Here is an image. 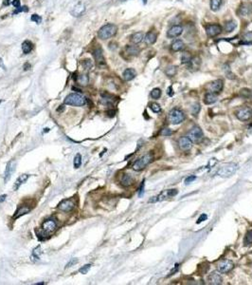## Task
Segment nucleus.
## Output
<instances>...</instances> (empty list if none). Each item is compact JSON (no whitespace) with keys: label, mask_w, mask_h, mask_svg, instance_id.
I'll list each match as a JSON object with an SVG mask.
<instances>
[{"label":"nucleus","mask_w":252,"mask_h":285,"mask_svg":"<svg viewBox=\"0 0 252 285\" xmlns=\"http://www.w3.org/2000/svg\"><path fill=\"white\" fill-rule=\"evenodd\" d=\"M117 31H118V28L116 25H114V24H106V25L102 26L99 29V31H98V37L102 40H106L115 36Z\"/></svg>","instance_id":"f257e3e1"},{"label":"nucleus","mask_w":252,"mask_h":285,"mask_svg":"<svg viewBox=\"0 0 252 285\" xmlns=\"http://www.w3.org/2000/svg\"><path fill=\"white\" fill-rule=\"evenodd\" d=\"M64 104L69 106H82L86 104V98L78 93H70L64 99Z\"/></svg>","instance_id":"f03ea898"},{"label":"nucleus","mask_w":252,"mask_h":285,"mask_svg":"<svg viewBox=\"0 0 252 285\" xmlns=\"http://www.w3.org/2000/svg\"><path fill=\"white\" fill-rule=\"evenodd\" d=\"M153 160H154L153 153L149 152V153L145 154V155H143L141 158H139L134 163V165H133V169H134L135 171L143 170L148 165H150L151 163L153 162Z\"/></svg>","instance_id":"7ed1b4c3"},{"label":"nucleus","mask_w":252,"mask_h":285,"mask_svg":"<svg viewBox=\"0 0 252 285\" xmlns=\"http://www.w3.org/2000/svg\"><path fill=\"white\" fill-rule=\"evenodd\" d=\"M238 169V165L235 163H229V164L224 165L217 171V174L222 178H229L235 173Z\"/></svg>","instance_id":"20e7f679"},{"label":"nucleus","mask_w":252,"mask_h":285,"mask_svg":"<svg viewBox=\"0 0 252 285\" xmlns=\"http://www.w3.org/2000/svg\"><path fill=\"white\" fill-rule=\"evenodd\" d=\"M169 122L173 124H181L185 119V115H184L183 111L180 110L179 108H173L169 113Z\"/></svg>","instance_id":"39448f33"},{"label":"nucleus","mask_w":252,"mask_h":285,"mask_svg":"<svg viewBox=\"0 0 252 285\" xmlns=\"http://www.w3.org/2000/svg\"><path fill=\"white\" fill-rule=\"evenodd\" d=\"M57 228V222L55 221V219H49L47 221H44L42 225V235L49 236L54 232Z\"/></svg>","instance_id":"423d86ee"},{"label":"nucleus","mask_w":252,"mask_h":285,"mask_svg":"<svg viewBox=\"0 0 252 285\" xmlns=\"http://www.w3.org/2000/svg\"><path fill=\"white\" fill-rule=\"evenodd\" d=\"M187 137H188L192 142H196L197 144V142H200L203 140L204 134H203L202 129H201L199 126H193L191 129V131L188 133V136H187Z\"/></svg>","instance_id":"0eeeda50"},{"label":"nucleus","mask_w":252,"mask_h":285,"mask_svg":"<svg viewBox=\"0 0 252 285\" xmlns=\"http://www.w3.org/2000/svg\"><path fill=\"white\" fill-rule=\"evenodd\" d=\"M236 117L240 121H247L252 118V108L248 106H243L236 111Z\"/></svg>","instance_id":"6e6552de"},{"label":"nucleus","mask_w":252,"mask_h":285,"mask_svg":"<svg viewBox=\"0 0 252 285\" xmlns=\"http://www.w3.org/2000/svg\"><path fill=\"white\" fill-rule=\"evenodd\" d=\"M93 56H94L95 61H96L97 65L100 68H103V67L106 66L105 58H104V56H103L102 50V48L100 47H98L93 50Z\"/></svg>","instance_id":"1a4fd4ad"},{"label":"nucleus","mask_w":252,"mask_h":285,"mask_svg":"<svg viewBox=\"0 0 252 285\" xmlns=\"http://www.w3.org/2000/svg\"><path fill=\"white\" fill-rule=\"evenodd\" d=\"M206 32L209 37H215L222 32V27L219 24H207Z\"/></svg>","instance_id":"9d476101"},{"label":"nucleus","mask_w":252,"mask_h":285,"mask_svg":"<svg viewBox=\"0 0 252 285\" xmlns=\"http://www.w3.org/2000/svg\"><path fill=\"white\" fill-rule=\"evenodd\" d=\"M223 87H224L223 80L217 79V80H215V81L209 83V85L207 86V90H209V92L218 93V92H220L222 90H223Z\"/></svg>","instance_id":"9b49d317"},{"label":"nucleus","mask_w":252,"mask_h":285,"mask_svg":"<svg viewBox=\"0 0 252 285\" xmlns=\"http://www.w3.org/2000/svg\"><path fill=\"white\" fill-rule=\"evenodd\" d=\"M233 268H234V263L231 260H229L221 261V262L218 264V271L220 273H222V274L229 273Z\"/></svg>","instance_id":"f8f14e48"},{"label":"nucleus","mask_w":252,"mask_h":285,"mask_svg":"<svg viewBox=\"0 0 252 285\" xmlns=\"http://www.w3.org/2000/svg\"><path fill=\"white\" fill-rule=\"evenodd\" d=\"M74 207H75V203H74V201L72 200H70V199L62 201L61 203L58 204V209H60L61 211H64V212L72 211Z\"/></svg>","instance_id":"ddd939ff"},{"label":"nucleus","mask_w":252,"mask_h":285,"mask_svg":"<svg viewBox=\"0 0 252 285\" xmlns=\"http://www.w3.org/2000/svg\"><path fill=\"white\" fill-rule=\"evenodd\" d=\"M85 10H86L85 5L82 2H79V3H77V4L74 6L72 9H71L70 13H71V15L74 16V17H80L84 13Z\"/></svg>","instance_id":"4468645a"},{"label":"nucleus","mask_w":252,"mask_h":285,"mask_svg":"<svg viewBox=\"0 0 252 285\" xmlns=\"http://www.w3.org/2000/svg\"><path fill=\"white\" fill-rule=\"evenodd\" d=\"M14 170H15V162H14L13 160H11V161L7 164V165H6V170L4 173V182L5 183L10 181Z\"/></svg>","instance_id":"2eb2a0df"},{"label":"nucleus","mask_w":252,"mask_h":285,"mask_svg":"<svg viewBox=\"0 0 252 285\" xmlns=\"http://www.w3.org/2000/svg\"><path fill=\"white\" fill-rule=\"evenodd\" d=\"M178 147L183 151H188L192 147V142L188 137H180L178 140Z\"/></svg>","instance_id":"dca6fc26"},{"label":"nucleus","mask_w":252,"mask_h":285,"mask_svg":"<svg viewBox=\"0 0 252 285\" xmlns=\"http://www.w3.org/2000/svg\"><path fill=\"white\" fill-rule=\"evenodd\" d=\"M183 32V28L180 25H174L167 31V36L169 38H174L179 36Z\"/></svg>","instance_id":"f3484780"},{"label":"nucleus","mask_w":252,"mask_h":285,"mask_svg":"<svg viewBox=\"0 0 252 285\" xmlns=\"http://www.w3.org/2000/svg\"><path fill=\"white\" fill-rule=\"evenodd\" d=\"M252 11V7L248 3H242L238 9V13L241 16H247L249 15Z\"/></svg>","instance_id":"a211bd4d"},{"label":"nucleus","mask_w":252,"mask_h":285,"mask_svg":"<svg viewBox=\"0 0 252 285\" xmlns=\"http://www.w3.org/2000/svg\"><path fill=\"white\" fill-rule=\"evenodd\" d=\"M207 280H209V284H213V285L222 284V282H223V280H222V277L220 276V274H218V273H215V272L211 273V274L209 276V278H207Z\"/></svg>","instance_id":"6ab92c4d"},{"label":"nucleus","mask_w":252,"mask_h":285,"mask_svg":"<svg viewBox=\"0 0 252 285\" xmlns=\"http://www.w3.org/2000/svg\"><path fill=\"white\" fill-rule=\"evenodd\" d=\"M29 178V174L20 175V176L17 178V180L15 181V183H14V185H13V190H14V191L18 190V188L23 185V183H25L27 182V180H28Z\"/></svg>","instance_id":"aec40b11"},{"label":"nucleus","mask_w":252,"mask_h":285,"mask_svg":"<svg viewBox=\"0 0 252 285\" xmlns=\"http://www.w3.org/2000/svg\"><path fill=\"white\" fill-rule=\"evenodd\" d=\"M120 183L124 187H128L134 183V179L130 174H123L120 179Z\"/></svg>","instance_id":"412c9836"},{"label":"nucleus","mask_w":252,"mask_h":285,"mask_svg":"<svg viewBox=\"0 0 252 285\" xmlns=\"http://www.w3.org/2000/svg\"><path fill=\"white\" fill-rule=\"evenodd\" d=\"M156 38H158V35H156V32L149 31V32H147L146 35H145L144 40H145V42H146V44H148V45H153V44L156 43Z\"/></svg>","instance_id":"4be33fe9"},{"label":"nucleus","mask_w":252,"mask_h":285,"mask_svg":"<svg viewBox=\"0 0 252 285\" xmlns=\"http://www.w3.org/2000/svg\"><path fill=\"white\" fill-rule=\"evenodd\" d=\"M29 211H31V208H29V206L24 205V206L19 207V208L17 209V211L15 212V214H14V215H13V219H18V218H20V217H21V216H24V215H26V214H28Z\"/></svg>","instance_id":"5701e85b"},{"label":"nucleus","mask_w":252,"mask_h":285,"mask_svg":"<svg viewBox=\"0 0 252 285\" xmlns=\"http://www.w3.org/2000/svg\"><path fill=\"white\" fill-rule=\"evenodd\" d=\"M137 76V72L134 69H126L123 71V79L125 81H131Z\"/></svg>","instance_id":"b1692460"},{"label":"nucleus","mask_w":252,"mask_h":285,"mask_svg":"<svg viewBox=\"0 0 252 285\" xmlns=\"http://www.w3.org/2000/svg\"><path fill=\"white\" fill-rule=\"evenodd\" d=\"M184 47H185L184 42L182 40L178 39V40L174 41V42L172 43L171 49H172V50H174V52H180V50H182L184 49Z\"/></svg>","instance_id":"393cba45"},{"label":"nucleus","mask_w":252,"mask_h":285,"mask_svg":"<svg viewBox=\"0 0 252 285\" xmlns=\"http://www.w3.org/2000/svg\"><path fill=\"white\" fill-rule=\"evenodd\" d=\"M217 101V95L216 93L209 92L205 95V99H204V103L206 105H211V104L215 103Z\"/></svg>","instance_id":"a878e982"},{"label":"nucleus","mask_w":252,"mask_h":285,"mask_svg":"<svg viewBox=\"0 0 252 285\" xmlns=\"http://www.w3.org/2000/svg\"><path fill=\"white\" fill-rule=\"evenodd\" d=\"M143 38H144V34L142 33V32L139 31V32H136V33L131 35L130 40H131V42L133 44H138L143 40Z\"/></svg>","instance_id":"bb28decb"},{"label":"nucleus","mask_w":252,"mask_h":285,"mask_svg":"<svg viewBox=\"0 0 252 285\" xmlns=\"http://www.w3.org/2000/svg\"><path fill=\"white\" fill-rule=\"evenodd\" d=\"M41 254H42V249H41V246H37L36 248L32 251V254L31 256V259L32 261H36V260H40V257H41Z\"/></svg>","instance_id":"cd10ccee"},{"label":"nucleus","mask_w":252,"mask_h":285,"mask_svg":"<svg viewBox=\"0 0 252 285\" xmlns=\"http://www.w3.org/2000/svg\"><path fill=\"white\" fill-rule=\"evenodd\" d=\"M125 50H126L127 54H129L131 56H136L139 53V49L137 46H126Z\"/></svg>","instance_id":"c85d7f7f"},{"label":"nucleus","mask_w":252,"mask_h":285,"mask_svg":"<svg viewBox=\"0 0 252 285\" xmlns=\"http://www.w3.org/2000/svg\"><path fill=\"white\" fill-rule=\"evenodd\" d=\"M31 50H32V43L31 42V41H29V40L24 41V42L22 43L23 52L25 53V54H28V53H29L31 52Z\"/></svg>","instance_id":"c756f323"},{"label":"nucleus","mask_w":252,"mask_h":285,"mask_svg":"<svg viewBox=\"0 0 252 285\" xmlns=\"http://www.w3.org/2000/svg\"><path fill=\"white\" fill-rule=\"evenodd\" d=\"M188 66H189V70H191V69H194V70H196L198 67L200 66V58H198V57H194V58H192L191 62L188 64Z\"/></svg>","instance_id":"7c9ffc66"},{"label":"nucleus","mask_w":252,"mask_h":285,"mask_svg":"<svg viewBox=\"0 0 252 285\" xmlns=\"http://www.w3.org/2000/svg\"><path fill=\"white\" fill-rule=\"evenodd\" d=\"M222 0H210V9L213 11H218L221 7Z\"/></svg>","instance_id":"2f4dec72"},{"label":"nucleus","mask_w":252,"mask_h":285,"mask_svg":"<svg viewBox=\"0 0 252 285\" xmlns=\"http://www.w3.org/2000/svg\"><path fill=\"white\" fill-rule=\"evenodd\" d=\"M191 59H192V56H191V53L188 52H184L183 54H182L181 63L182 64H185V65H188L189 62H191Z\"/></svg>","instance_id":"473e14b6"},{"label":"nucleus","mask_w":252,"mask_h":285,"mask_svg":"<svg viewBox=\"0 0 252 285\" xmlns=\"http://www.w3.org/2000/svg\"><path fill=\"white\" fill-rule=\"evenodd\" d=\"M176 71H177V68L176 66H170L166 69L165 73L169 77H174L176 74Z\"/></svg>","instance_id":"72a5a7b5"},{"label":"nucleus","mask_w":252,"mask_h":285,"mask_svg":"<svg viewBox=\"0 0 252 285\" xmlns=\"http://www.w3.org/2000/svg\"><path fill=\"white\" fill-rule=\"evenodd\" d=\"M236 28V23L234 21H229L225 24V31L226 32H231L234 31V29Z\"/></svg>","instance_id":"f704fd0d"},{"label":"nucleus","mask_w":252,"mask_h":285,"mask_svg":"<svg viewBox=\"0 0 252 285\" xmlns=\"http://www.w3.org/2000/svg\"><path fill=\"white\" fill-rule=\"evenodd\" d=\"M77 82L82 86H86L88 84V76L85 74H82L79 76V78H77Z\"/></svg>","instance_id":"c9c22d12"},{"label":"nucleus","mask_w":252,"mask_h":285,"mask_svg":"<svg viewBox=\"0 0 252 285\" xmlns=\"http://www.w3.org/2000/svg\"><path fill=\"white\" fill-rule=\"evenodd\" d=\"M74 167L75 168H79L82 165V156L81 154H76V156L74 157V162H73Z\"/></svg>","instance_id":"e433bc0d"},{"label":"nucleus","mask_w":252,"mask_h":285,"mask_svg":"<svg viewBox=\"0 0 252 285\" xmlns=\"http://www.w3.org/2000/svg\"><path fill=\"white\" fill-rule=\"evenodd\" d=\"M244 41L241 44H250L252 42V31H248L244 35Z\"/></svg>","instance_id":"4c0bfd02"},{"label":"nucleus","mask_w":252,"mask_h":285,"mask_svg":"<svg viewBox=\"0 0 252 285\" xmlns=\"http://www.w3.org/2000/svg\"><path fill=\"white\" fill-rule=\"evenodd\" d=\"M82 65L84 70H90L91 68L93 67V63H92V61L90 59H85V60L82 62Z\"/></svg>","instance_id":"58836bf2"},{"label":"nucleus","mask_w":252,"mask_h":285,"mask_svg":"<svg viewBox=\"0 0 252 285\" xmlns=\"http://www.w3.org/2000/svg\"><path fill=\"white\" fill-rule=\"evenodd\" d=\"M151 96H152V98H154V99H158V98L161 96V90L158 88H154V90L151 91Z\"/></svg>","instance_id":"ea45409f"},{"label":"nucleus","mask_w":252,"mask_h":285,"mask_svg":"<svg viewBox=\"0 0 252 285\" xmlns=\"http://www.w3.org/2000/svg\"><path fill=\"white\" fill-rule=\"evenodd\" d=\"M245 243L247 245H249L252 243V230L251 231H248L247 233V235L245 237Z\"/></svg>","instance_id":"a19ab883"},{"label":"nucleus","mask_w":252,"mask_h":285,"mask_svg":"<svg viewBox=\"0 0 252 285\" xmlns=\"http://www.w3.org/2000/svg\"><path fill=\"white\" fill-rule=\"evenodd\" d=\"M150 108L155 113H158V112H160V110H161L160 106H159L158 103H152L150 105Z\"/></svg>","instance_id":"79ce46f5"},{"label":"nucleus","mask_w":252,"mask_h":285,"mask_svg":"<svg viewBox=\"0 0 252 285\" xmlns=\"http://www.w3.org/2000/svg\"><path fill=\"white\" fill-rule=\"evenodd\" d=\"M90 268H91V264H85L84 266H82V268H80L79 272L81 273V274H84V275L87 274L88 271L90 270Z\"/></svg>","instance_id":"37998d69"},{"label":"nucleus","mask_w":252,"mask_h":285,"mask_svg":"<svg viewBox=\"0 0 252 285\" xmlns=\"http://www.w3.org/2000/svg\"><path fill=\"white\" fill-rule=\"evenodd\" d=\"M241 95L243 97H250L252 95V92L249 90H247V88H244V90H241Z\"/></svg>","instance_id":"c03bdc74"},{"label":"nucleus","mask_w":252,"mask_h":285,"mask_svg":"<svg viewBox=\"0 0 252 285\" xmlns=\"http://www.w3.org/2000/svg\"><path fill=\"white\" fill-rule=\"evenodd\" d=\"M31 21H33L35 23H37V24H40L41 21H42V18H41V16L39 15H37V14H33V15H31Z\"/></svg>","instance_id":"a18cd8bd"},{"label":"nucleus","mask_w":252,"mask_h":285,"mask_svg":"<svg viewBox=\"0 0 252 285\" xmlns=\"http://www.w3.org/2000/svg\"><path fill=\"white\" fill-rule=\"evenodd\" d=\"M191 110H192V113H193V115H197V113L200 110V105H199V104H195V105L191 108Z\"/></svg>","instance_id":"49530a36"},{"label":"nucleus","mask_w":252,"mask_h":285,"mask_svg":"<svg viewBox=\"0 0 252 285\" xmlns=\"http://www.w3.org/2000/svg\"><path fill=\"white\" fill-rule=\"evenodd\" d=\"M173 134V131L170 128H164L161 131V135L162 136H170Z\"/></svg>","instance_id":"de8ad7c7"},{"label":"nucleus","mask_w":252,"mask_h":285,"mask_svg":"<svg viewBox=\"0 0 252 285\" xmlns=\"http://www.w3.org/2000/svg\"><path fill=\"white\" fill-rule=\"evenodd\" d=\"M143 193H144V181H142L141 185H140V186H139V188H138V196H139V197H142Z\"/></svg>","instance_id":"09e8293b"},{"label":"nucleus","mask_w":252,"mask_h":285,"mask_svg":"<svg viewBox=\"0 0 252 285\" xmlns=\"http://www.w3.org/2000/svg\"><path fill=\"white\" fill-rule=\"evenodd\" d=\"M195 179H196V177H195V176H189V177H187L186 180H185V183H186V185H189V183L193 182Z\"/></svg>","instance_id":"8fccbe9b"},{"label":"nucleus","mask_w":252,"mask_h":285,"mask_svg":"<svg viewBox=\"0 0 252 285\" xmlns=\"http://www.w3.org/2000/svg\"><path fill=\"white\" fill-rule=\"evenodd\" d=\"M207 219V216L206 215V214H202V215L200 216V218L198 219V221H196V223H201V222L204 221Z\"/></svg>","instance_id":"3c124183"},{"label":"nucleus","mask_w":252,"mask_h":285,"mask_svg":"<svg viewBox=\"0 0 252 285\" xmlns=\"http://www.w3.org/2000/svg\"><path fill=\"white\" fill-rule=\"evenodd\" d=\"M77 262H78V260H75V259H72V260H71L70 261H69V262L68 263H67L66 264V268H68V267H71V266H72V265H74V264H76Z\"/></svg>","instance_id":"603ef678"},{"label":"nucleus","mask_w":252,"mask_h":285,"mask_svg":"<svg viewBox=\"0 0 252 285\" xmlns=\"http://www.w3.org/2000/svg\"><path fill=\"white\" fill-rule=\"evenodd\" d=\"M13 5L14 6L15 8H20V0H13Z\"/></svg>","instance_id":"864d4df0"},{"label":"nucleus","mask_w":252,"mask_h":285,"mask_svg":"<svg viewBox=\"0 0 252 285\" xmlns=\"http://www.w3.org/2000/svg\"><path fill=\"white\" fill-rule=\"evenodd\" d=\"M115 113H116L115 110H108L107 111V114H108L109 117H114L115 116Z\"/></svg>","instance_id":"5fc2aeb1"},{"label":"nucleus","mask_w":252,"mask_h":285,"mask_svg":"<svg viewBox=\"0 0 252 285\" xmlns=\"http://www.w3.org/2000/svg\"><path fill=\"white\" fill-rule=\"evenodd\" d=\"M29 69H31V65H29V63H26L24 65V70H29Z\"/></svg>","instance_id":"6e6d98bb"},{"label":"nucleus","mask_w":252,"mask_h":285,"mask_svg":"<svg viewBox=\"0 0 252 285\" xmlns=\"http://www.w3.org/2000/svg\"><path fill=\"white\" fill-rule=\"evenodd\" d=\"M167 93H168V95H170V96H172V95L174 94V92H173V88H172V87H170V88H168Z\"/></svg>","instance_id":"4d7b16f0"},{"label":"nucleus","mask_w":252,"mask_h":285,"mask_svg":"<svg viewBox=\"0 0 252 285\" xmlns=\"http://www.w3.org/2000/svg\"><path fill=\"white\" fill-rule=\"evenodd\" d=\"M6 197H7V195H1L0 196V203H3V201H5Z\"/></svg>","instance_id":"13d9d810"},{"label":"nucleus","mask_w":252,"mask_h":285,"mask_svg":"<svg viewBox=\"0 0 252 285\" xmlns=\"http://www.w3.org/2000/svg\"><path fill=\"white\" fill-rule=\"evenodd\" d=\"M64 109V106H60V108H57V112H63Z\"/></svg>","instance_id":"bf43d9fd"},{"label":"nucleus","mask_w":252,"mask_h":285,"mask_svg":"<svg viewBox=\"0 0 252 285\" xmlns=\"http://www.w3.org/2000/svg\"><path fill=\"white\" fill-rule=\"evenodd\" d=\"M4 5H9V1H8V0H4Z\"/></svg>","instance_id":"052dcab7"},{"label":"nucleus","mask_w":252,"mask_h":285,"mask_svg":"<svg viewBox=\"0 0 252 285\" xmlns=\"http://www.w3.org/2000/svg\"><path fill=\"white\" fill-rule=\"evenodd\" d=\"M45 284V282H39V283H36V285H43Z\"/></svg>","instance_id":"680f3d73"},{"label":"nucleus","mask_w":252,"mask_h":285,"mask_svg":"<svg viewBox=\"0 0 252 285\" xmlns=\"http://www.w3.org/2000/svg\"><path fill=\"white\" fill-rule=\"evenodd\" d=\"M46 130H44V131H45V132H49V128H47H47H45Z\"/></svg>","instance_id":"e2e57ef3"},{"label":"nucleus","mask_w":252,"mask_h":285,"mask_svg":"<svg viewBox=\"0 0 252 285\" xmlns=\"http://www.w3.org/2000/svg\"><path fill=\"white\" fill-rule=\"evenodd\" d=\"M118 1L120 2H125V1H127V0H118Z\"/></svg>","instance_id":"0e129e2a"},{"label":"nucleus","mask_w":252,"mask_h":285,"mask_svg":"<svg viewBox=\"0 0 252 285\" xmlns=\"http://www.w3.org/2000/svg\"><path fill=\"white\" fill-rule=\"evenodd\" d=\"M146 1H147V0H143V3H144V4H145V3H146Z\"/></svg>","instance_id":"69168bd1"}]
</instances>
